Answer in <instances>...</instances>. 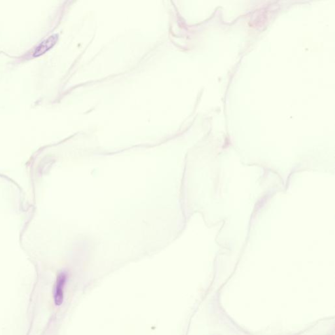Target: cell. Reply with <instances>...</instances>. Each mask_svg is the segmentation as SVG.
Segmentation results:
<instances>
[{"mask_svg": "<svg viewBox=\"0 0 335 335\" xmlns=\"http://www.w3.org/2000/svg\"><path fill=\"white\" fill-rule=\"evenodd\" d=\"M58 39V34H55L49 36L48 38L41 41V43L34 49L33 53H32V56H33V57H38L44 54V53H46L47 51H48L49 49L52 48V47L56 44Z\"/></svg>", "mask_w": 335, "mask_h": 335, "instance_id": "obj_1", "label": "cell"}, {"mask_svg": "<svg viewBox=\"0 0 335 335\" xmlns=\"http://www.w3.org/2000/svg\"><path fill=\"white\" fill-rule=\"evenodd\" d=\"M66 279H67V275L64 272L60 273L57 278L54 296L55 302L57 306L61 305L64 300V289Z\"/></svg>", "mask_w": 335, "mask_h": 335, "instance_id": "obj_2", "label": "cell"}]
</instances>
